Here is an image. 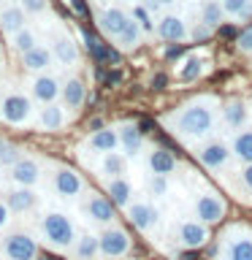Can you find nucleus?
<instances>
[{"label": "nucleus", "instance_id": "f257e3e1", "mask_svg": "<svg viewBox=\"0 0 252 260\" xmlns=\"http://www.w3.org/2000/svg\"><path fill=\"white\" fill-rule=\"evenodd\" d=\"M219 109H223V103H219L217 95H195L179 106L176 111L168 114L166 127L187 144L201 141V138H206L214 130L219 119Z\"/></svg>", "mask_w": 252, "mask_h": 260}, {"label": "nucleus", "instance_id": "f03ea898", "mask_svg": "<svg viewBox=\"0 0 252 260\" xmlns=\"http://www.w3.org/2000/svg\"><path fill=\"white\" fill-rule=\"evenodd\" d=\"M41 236H44V241L49 247L68 252L79 233H76V225H73V219L68 214H62V211H46L41 217Z\"/></svg>", "mask_w": 252, "mask_h": 260}, {"label": "nucleus", "instance_id": "7ed1b4c3", "mask_svg": "<svg viewBox=\"0 0 252 260\" xmlns=\"http://www.w3.org/2000/svg\"><path fill=\"white\" fill-rule=\"evenodd\" d=\"M219 260H252V231L244 225L228 228L219 241Z\"/></svg>", "mask_w": 252, "mask_h": 260}, {"label": "nucleus", "instance_id": "20e7f679", "mask_svg": "<svg viewBox=\"0 0 252 260\" xmlns=\"http://www.w3.org/2000/svg\"><path fill=\"white\" fill-rule=\"evenodd\" d=\"M49 184H52V190L60 195V198H79V195L87 190L84 176H81L79 171H73L71 166H62V162L52 166V179H49Z\"/></svg>", "mask_w": 252, "mask_h": 260}, {"label": "nucleus", "instance_id": "39448f33", "mask_svg": "<svg viewBox=\"0 0 252 260\" xmlns=\"http://www.w3.org/2000/svg\"><path fill=\"white\" fill-rule=\"evenodd\" d=\"M231 157H233L231 144H225L223 138L203 141L198 149H195V160H198L203 168H209V171H223V168H228Z\"/></svg>", "mask_w": 252, "mask_h": 260}, {"label": "nucleus", "instance_id": "423d86ee", "mask_svg": "<svg viewBox=\"0 0 252 260\" xmlns=\"http://www.w3.org/2000/svg\"><path fill=\"white\" fill-rule=\"evenodd\" d=\"M3 255L6 260H36L41 252L27 231H11L3 236Z\"/></svg>", "mask_w": 252, "mask_h": 260}, {"label": "nucleus", "instance_id": "0eeeda50", "mask_svg": "<svg viewBox=\"0 0 252 260\" xmlns=\"http://www.w3.org/2000/svg\"><path fill=\"white\" fill-rule=\"evenodd\" d=\"M33 117V98L24 92H11L0 103V119L8 125H27Z\"/></svg>", "mask_w": 252, "mask_h": 260}, {"label": "nucleus", "instance_id": "6e6552de", "mask_svg": "<svg viewBox=\"0 0 252 260\" xmlns=\"http://www.w3.org/2000/svg\"><path fill=\"white\" fill-rule=\"evenodd\" d=\"M193 211H195V217H198V222L217 225L219 219L225 217L228 203H225V198H219L217 192H198L193 201Z\"/></svg>", "mask_w": 252, "mask_h": 260}, {"label": "nucleus", "instance_id": "1a4fd4ad", "mask_svg": "<svg viewBox=\"0 0 252 260\" xmlns=\"http://www.w3.org/2000/svg\"><path fill=\"white\" fill-rule=\"evenodd\" d=\"M98 244H101V255L103 257H122L133 249V239L128 236L125 228H117V225H109L106 231L98 236Z\"/></svg>", "mask_w": 252, "mask_h": 260}, {"label": "nucleus", "instance_id": "9d476101", "mask_svg": "<svg viewBox=\"0 0 252 260\" xmlns=\"http://www.w3.org/2000/svg\"><path fill=\"white\" fill-rule=\"evenodd\" d=\"M84 214L89 217V222L109 228V225H114V219H117V206L111 203L109 195L87 192V198H84Z\"/></svg>", "mask_w": 252, "mask_h": 260}, {"label": "nucleus", "instance_id": "9b49d317", "mask_svg": "<svg viewBox=\"0 0 252 260\" xmlns=\"http://www.w3.org/2000/svg\"><path fill=\"white\" fill-rule=\"evenodd\" d=\"M95 24H98V30H101L106 38L114 41L130 24V14L122 11L119 6H103L101 11H98V16H95Z\"/></svg>", "mask_w": 252, "mask_h": 260}, {"label": "nucleus", "instance_id": "f8f14e48", "mask_svg": "<svg viewBox=\"0 0 252 260\" xmlns=\"http://www.w3.org/2000/svg\"><path fill=\"white\" fill-rule=\"evenodd\" d=\"M62 95V81L52 76V73H36L30 81V98L41 106L57 103V98Z\"/></svg>", "mask_w": 252, "mask_h": 260}, {"label": "nucleus", "instance_id": "ddd939ff", "mask_svg": "<svg viewBox=\"0 0 252 260\" xmlns=\"http://www.w3.org/2000/svg\"><path fill=\"white\" fill-rule=\"evenodd\" d=\"M154 36L166 44H179V41L190 38V27L179 14H163L158 24H154Z\"/></svg>", "mask_w": 252, "mask_h": 260}, {"label": "nucleus", "instance_id": "4468645a", "mask_svg": "<svg viewBox=\"0 0 252 260\" xmlns=\"http://www.w3.org/2000/svg\"><path fill=\"white\" fill-rule=\"evenodd\" d=\"M128 219L141 233H149L160 222V209L154 206L152 201H136V203H130V206H128Z\"/></svg>", "mask_w": 252, "mask_h": 260}, {"label": "nucleus", "instance_id": "2eb2a0df", "mask_svg": "<svg viewBox=\"0 0 252 260\" xmlns=\"http://www.w3.org/2000/svg\"><path fill=\"white\" fill-rule=\"evenodd\" d=\"M219 119H223V127L231 130V133L247 127V119H249L247 103H244L241 98H231V101H225L223 109H219Z\"/></svg>", "mask_w": 252, "mask_h": 260}, {"label": "nucleus", "instance_id": "dca6fc26", "mask_svg": "<svg viewBox=\"0 0 252 260\" xmlns=\"http://www.w3.org/2000/svg\"><path fill=\"white\" fill-rule=\"evenodd\" d=\"M176 241H179V247H184V249H198L209 241V231L203 222H198V219H184V222H179V228H176Z\"/></svg>", "mask_w": 252, "mask_h": 260}, {"label": "nucleus", "instance_id": "f3484780", "mask_svg": "<svg viewBox=\"0 0 252 260\" xmlns=\"http://www.w3.org/2000/svg\"><path fill=\"white\" fill-rule=\"evenodd\" d=\"M8 176L16 187H36L41 182V162L33 157H19L8 168Z\"/></svg>", "mask_w": 252, "mask_h": 260}, {"label": "nucleus", "instance_id": "a211bd4d", "mask_svg": "<svg viewBox=\"0 0 252 260\" xmlns=\"http://www.w3.org/2000/svg\"><path fill=\"white\" fill-rule=\"evenodd\" d=\"M52 54H54V60L65 65V68H73V65H79V46H76V41H73L65 30L60 32H54L52 36Z\"/></svg>", "mask_w": 252, "mask_h": 260}, {"label": "nucleus", "instance_id": "6ab92c4d", "mask_svg": "<svg viewBox=\"0 0 252 260\" xmlns=\"http://www.w3.org/2000/svg\"><path fill=\"white\" fill-rule=\"evenodd\" d=\"M62 106H65V111H71V114H76L84 109V103H87V84H84V79H79V76H68L62 81Z\"/></svg>", "mask_w": 252, "mask_h": 260}, {"label": "nucleus", "instance_id": "aec40b11", "mask_svg": "<svg viewBox=\"0 0 252 260\" xmlns=\"http://www.w3.org/2000/svg\"><path fill=\"white\" fill-rule=\"evenodd\" d=\"M3 201L11 209V214H27V211H33L38 206V195L33 187H11Z\"/></svg>", "mask_w": 252, "mask_h": 260}, {"label": "nucleus", "instance_id": "412c9836", "mask_svg": "<svg viewBox=\"0 0 252 260\" xmlns=\"http://www.w3.org/2000/svg\"><path fill=\"white\" fill-rule=\"evenodd\" d=\"M119 133V146H122V154L125 157H138L144 149V133L138 130L136 122H122L117 127Z\"/></svg>", "mask_w": 252, "mask_h": 260}, {"label": "nucleus", "instance_id": "4be33fe9", "mask_svg": "<svg viewBox=\"0 0 252 260\" xmlns=\"http://www.w3.org/2000/svg\"><path fill=\"white\" fill-rule=\"evenodd\" d=\"M38 127L46 130V133H57V130H62L65 125H68V114H65V109L60 103H46L38 109Z\"/></svg>", "mask_w": 252, "mask_h": 260}, {"label": "nucleus", "instance_id": "5701e85b", "mask_svg": "<svg viewBox=\"0 0 252 260\" xmlns=\"http://www.w3.org/2000/svg\"><path fill=\"white\" fill-rule=\"evenodd\" d=\"M176 157L171 149H163V146H154L149 149L146 154V168H149V174H158V176H171L176 171Z\"/></svg>", "mask_w": 252, "mask_h": 260}, {"label": "nucleus", "instance_id": "b1692460", "mask_svg": "<svg viewBox=\"0 0 252 260\" xmlns=\"http://www.w3.org/2000/svg\"><path fill=\"white\" fill-rule=\"evenodd\" d=\"M52 62H54L52 49L41 46V44L36 49H30L27 54H22V68L30 71V73H46L49 68H52Z\"/></svg>", "mask_w": 252, "mask_h": 260}, {"label": "nucleus", "instance_id": "393cba45", "mask_svg": "<svg viewBox=\"0 0 252 260\" xmlns=\"http://www.w3.org/2000/svg\"><path fill=\"white\" fill-rule=\"evenodd\" d=\"M27 27V14L22 11V6H6L0 11V32L3 36H16L19 30Z\"/></svg>", "mask_w": 252, "mask_h": 260}, {"label": "nucleus", "instance_id": "a878e982", "mask_svg": "<svg viewBox=\"0 0 252 260\" xmlns=\"http://www.w3.org/2000/svg\"><path fill=\"white\" fill-rule=\"evenodd\" d=\"M98 255H101V244H98V236H92V233L76 236V241L68 249L71 260H95Z\"/></svg>", "mask_w": 252, "mask_h": 260}, {"label": "nucleus", "instance_id": "bb28decb", "mask_svg": "<svg viewBox=\"0 0 252 260\" xmlns=\"http://www.w3.org/2000/svg\"><path fill=\"white\" fill-rule=\"evenodd\" d=\"M117 146H119L117 127H103V130H98V133H89V138H87V149L98 152V154L117 152Z\"/></svg>", "mask_w": 252, "mask_h": 260}, {"label": "nucleus", "instance_id": "cd10ccee", "mask_svg": "<svg viewBox=\"0 0 252 260\" xmlns=\"http://www.w3.org/2000/svg\"><path fill=\"white\" fill-rule=\"evenodd\" d=\"M106 195L111 198V203L117 209H128L133 203V187L125 176H117V179H109L106 182Z\"/></svg>", "mask_w": 252, "mask_h": 260}, {"label": "nucleus", "instance_id": "c85d7f7f", "mask_svg": "<svg viewBox=\"0 0 252 260\" xmlns=\"http://www.w3.org/2000/svg\"><path fill=\"white\" fill-rule=\"evenodd\" d=\"M231 152L233 160H239L241 166L252 162V127H241L231 136Z\"/></svg>", "mask_w": 252, "mask_h": 260}, {"label": "nucleus", "instance_id": "c756f323", "mask_svg": "<svg viewBox=\"0 0 252 260\" xmlns=\"http://www.w3.org/2000/svg\"><path fill=\"white\" fill-rule=\"evenodd\" d=\"M125 168H128V157L122 152H106V154H101V162H98V174H101L106 182L122 176Z\"/></svg>", "mask_w": 252, "mask_h": 260}, {"label": "nucleus", "instance_id": "7c9ffc66", "mask_svg": "<svg viewBox=\"0 0 252 260\" xmlns=\"http://www.w3.org/2000/svg\"><path fill=\"white\" fill-rule=\"evenodd\" d=\"M206 60H203V54H187L182 62L176 65V76L179 81H184V84H193V81H198L201 79V73H203V65Z\"/></svg>", "mask_w": 252, "mask_h": 260}, {"label": "nucleus", "instance_id": "2f4dec72", "mask_svg": "<svg viewBox=\"0 0 252 260\" xmlns=\"http://www.w3.org/2000/svg\"><path fill=\"white\" fill-rule=\"evenodd\" d=\"M141 41H144V30L138 27V24H136L133 19H130V24H128V27L119 32L117 38L111 41V44L117 46L119 52H136V49L141 46Z\"/></svg>", "mask_w": 252, "mask_h": 260}, {"label": "nucleus", "instance_id": "473e14b6", "mask_svg": "<svg viewBox=\"0 0 252 260\" xmlns=\"http://www.w3.org/2000/svg\"><path fill=\"white\" fill-rule=\"evenodd\" d=\"M203 24H209L211 30H217L219 24L225 22V11H223V3L219 0H203L201 3V19Z\"/></svg>", "mask_w": 252, "mask_h": 260}, {"label": "nucleus", "instance_id": "72a5a7b5", "mask_svg": "<svg viewBox=\"0 0 252 260\" xmlns=\"http://www.w3.org/2000/svg\"><path fill=\"white\" fill-rule=\"evenodd\" d=\"M8 46H11V52H16V54H27L30 49H36L38 46V36H36V30L33 27H24V30H19L16 36H11L8 38Z\"/></svg>", "mask_w": 252, "mask_h": 260}, {"label": "nucleus", "instance_id": "f704fd0d", "mask_svg": "<svg viewBox=\"0 0 252 260\" xmlns=\"http://www.w3.org/2000/svg\"><path fill=\"white\" fill-rule=\"evenodd\" d=\"M130 19H133L144 32H154V24H158V19H154L152 11H149V8H146L144 3H138V6L130 8Z\"/></svg>", "mask_w": 252, "mask_h": 260}, {"label": "nucleus", "instance_id": "c9c22d12", "mask_svg": "<svg viewBox=\"0 0 252 260\" xmlns=\"http://www.w3.org/2000/svg\"><path fill=\"white\" fill-rule=\"evenodd\" d=\"M168 176H158V174H149V179H146V192L152 195V198H166L168 195Z\"/></svg>", "mask_w": 252, "mask_h": 260}, {"label": "nucleus", "instance_id": "e433bc0d", "mask_svg": "<svg viewBox=\"0 0 252 260\" xmlns=\"http://www.w3.org/2000/svg\"><path fill=\"white\" fill-rule=\"evenodd\" d=\"M19 157H22L19 149H16L11 141H3V138H0V168H11Z\"/></svg>", "mask_w": 252, "mask_h": 260}, {"label": "nucleus", "instance_id": "4c0bfd02", "mask_svg": "<svg viewBox=\"0 0 252 260\" xmlns=\"http://www.w3.org/2000/svg\"><path fill=\"white\" fill-rule=\"evenodd\" d=\"M236 49H239L241 54H252V22L244 24L239 30V36H236Z\"/></svg>", "mask_w": 252, "mask_h": 260}, {"label": "nucleus", "instance_id": "58836bf2", "mask_svg": "<svg viewBox=\"0 0 252 260\" xmlns=\"http://www.w3.org/2000/svg\"><path fill=\"white\" fill-rule=\"evenodd\" d=\"M211 36H214V30H211L209 24H203V22H195L190 27V41H195V44H203V41H209Z\"/></svg>", "mask_w": 252, "mask_h": 260}, {"label": "nucleus", "instance_id": "ea45409f", "mask_svg": "<svg viewBox=\"0 0 252 260\" xmlns=\"http://www.w3.org/2000/svg\"><path fill=\"white\" fill-rule=\"evenodd\" d=\"M19 6L24 14H33V16L49 11V0H19Z\"/></svg>", "mask_w": 252, "mask_h": 260}, {"label": "nucleus", "instance_id": "a19ab883", "mask_svg": "<svg viewBox=\"0 0 252 260\" xmlns=\"http://www.w3.org/2000/svg\"><path fill=\"white\" fill-rule=\"evenodd\" d=\"M239 182H241L244 201H249V203H252V162H249V166H244V168H241V174H239Z\"/></svg>", "mask_w": 252, "mask_h": 260}, {"label": "nucleus", "instance_id": "79ce46f5", "mask_svg": "<svg viewBox=\"0 0 252 260\" xmlns=\"http://www.w3.org/2000/svg\"><path fill=\"white\" fill-rule=\"evenodd\" d=\"M219 3H223L225 16H233V19H239V14L244 11V6H247L249 0H219Z\"/></svg>", "mask_w": 252, "mask_h": 260}, {"label": "nucleus", "instance_id": "37998d69", "mask_svg": "<svg viewBox=\"0 0 252 260\" xmlns=\"http://www.w3.org/2000/svg\"><path fill=\"white\" fill-rule=\"evenodd\" d=\"M239 30H241V27H239L236 22H223V24H219V27H217L214 32H217L219 38H233V41H236V36H239Z\"/></svg>", "mask_w": 252, "mask_h": 260}, {"label": "nucleus", "instance_id": "c03bdc74", "mask_svg": "<svg viewBox=\"0 0 252 260\" xmlns=\"http://www.w3.org/2000/svg\"><path fill=\"white\" fill-rule=\"evenodd\" d=\"M68 6H71V11L81 16V19H87L89 16V6H87V0H68Z\"/></svg>", "mask_w": 252, "mask_h": 260}, {"label": "nucleus", "instance_id": "a18cd8bd", "mask_svg": "<svg viewBox=\"0 0 252 260\" xmlns=\"http://www.w3.org/2000/svg\"><path fill=\"white\" fill-rule=\"evenodd\" d=\"M182 52H184L182 44H166V46H163V60H176Z\"/></svg>", "mask_w": 252, "mask_h": 260}, {"label": "nucleus", "instance_id": "49530a36", "mask_svg": "<svg viewBox=\"0 0 252 260\" xmlns=\"http://www.w3.org/2000/svg\"><path fill=\"white\" fill-rule=\"evenodd\" d=\"M122 79H125V76H122V71H111V73H106L103 81H106V87H117Z\"/></svg>", "mask_w": 252, "mask_h": 260}, {"label": "nucleus", "instance_id": "de8ad7c7", "mask_svg": "<svg viewBox=\"0 0 252 260\" xmlns=\"http://www.w3.org/2000/svg\"><path fill=\"white\" fill-rule=\"evenodd\" d=\"M8 219H11V209L6 206V201H0V228H6Z\"/></svg>", "mask_w": 252, "mask_h": 260}, {"label": "nucleus", "instance_id": "09e8293b", "mask_svg": "<svg viewBox=\"0 0 252 260\" xmlns=\"http://www.w3.org/2000/svg\"><path fill=\"white\" fill-rule=\"evenodd\" d=\"M168 87V79H166V73H158V76L152 79V89H166Z\"/></svg>", "mask_w": 252, "mask_h": 260}, {"label": "nucleus", "instance_id": "8fccbe9b", "mask_svg": "<svg viewBox=\"0 0 252 260\" xmlns=\"http://www.w3.org/2000/svg\"><path fill=\"white\" fill-rule=\"evenodd\" d=\"M106 125H103V119L101 117H95V119H89L87 122V130H89V133H98V130H103Z\"/></svg>", "mask_w": 252, "mask_h": 260}, {"label": "nucleus", "instance_id": "3c124183", "mask_svg": "<svg viewBox=\"0 0 252 260\" xmlns=\"http://www.w3.org/2000/svg\"><path fill=\"white\" fill-rule=\"evenodd\" d=\"M239 22H244V24H249V22H252V3L244 6V11L239 14Z\"/></svg>", "mask_w": 252, "mask_h": 260}, {"label": "nucleus", "instance_id": "603ef678", "mask_svg": "<svg viewBox=\"0 0 252 260\" xmlns=\"http://www.w3.org/2000/svg\"><path fill=\"white\" fill-rule=\"evenodd\" d=\"M138 130H141V133L146 136V133L152 130V119H141V122H138Z\"/></svg>", "mask_w": 252, "mask_h": 260}, {"label": "nucleus", "instance_id": "864d4df0", "mask_svg": "<svg viewBox=\"0 0 252 260\" xmlns=\"http://www.w3.org/2000/svg\"><path fill=\"white\" fill-rule=\"evenodd\" d=\"M179 260H198V257H195V252H187V255H182Z\"/></svg>", "mask_w": 252, "mask_h": 260}, {"label": "nucleus", "instance_id": "5fc2aeb1", "mask_svg": "<svg viewBox=\"0 0 252 260\" xmlns=\"http://www.w3.org/2000/svg\"><path fill=\"white\" fill-rule=\"evenodd\" d=\"M38 260H54L52 255H38Z\"/></svg>", "mask_w": 252, "mask_h": 260}, {"label": "nucleus", "instance_id": "6e6d98bb", "mask_svg": "<svg viewBox=\"0 0 252 260\" xmlns=\"http://www.w3.org/2000/svg\"><path fill=\"white\" fill-rule=\"evenodd\" d=\"M0 3H3V0H0Z\"/></svg>", "mask_w": 252, "mask_h": 260}, {"label": "nucleus", "instance_id": "4d7b16f0", "mask_svg": "<svg viewBox=\"0 0 252 260\" xmlns=\"http://www.w3.org/2000/svg\"><path fill=\"white\" fill-rule=\"evenodd\" d=\"M249 3H252V0H249Z\"/></svg>", "mask_w": 252, "mask_h": 260}]
</instances>
